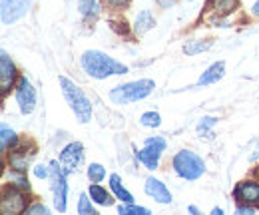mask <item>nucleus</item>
<instances>
[{"instance_id": "c85d7f7f", "label": "nucleus", "mask_w": 259, "mask_h": 215, "mask_svg": "<svg viewBox=\"0 0 259 215\" xmlns=\"http://www.w3.org/2000/svg\"><path fill=\"white\" fill-rule=\"evenodd\" d=\"M34 174H36V178H48L50 169H46L44 165H36V167H34Z\"/></svg>"}, {"instance_id": "f03ea898", "label": "nucleus", "mask_w": 259, "mask_h": 215, "mask_svg": "<svg viewBox=\"0 0 259 215\" xmlns=\"http://www.w3.org/2000/svg\"><path fill=\"white\" fill-rule=\"evenodd\" d=\"M60 86H62V94H64L66 102H68V106L74 110L76 118L82 123L90 122V118H92V104H90V100L84 96V92H82L72 80H68L66 76H60Z\"/></svg>"}, {"instance_id": "a211bd4d", "label": "nucleus", "mask_w": 259, "mask_h": 215, "mask_svg": "<svg viewBox=\"0 0 259 215\" xmlns=\"http://www.w3.org/2000/svg\"><path fill=\"white\" fill-rule=\"evenodd\" d=\"M211 46H213V40H203V42H199V40H188V42L184 44V52H186L188 56H194V54L209 50Z\"/></svg>"}, {"instance_id": "c756f323", "label": "nucleus", "mask_w": 259, "mask_h": 215, "mask_svg": "<svg viewBox=\"0 0 259 215\" xmlns=\"http://www.w3.org/2000/svg\"><path fill=\"white\" fill-rule=\"evenodd\" d=\"M178 0H158V4L160 6H163V8H169V6H174Z\"/></svg>"}, {"instance_id": "39448f33", "label": "nucleus", "mask_w": 259, "mask_h": 215, "mask_svg": "<svg viewBox=\"0 0 259 215\" xmlns=\"http://www.w3.org/2000/svg\"><path fill=\"white\" fill-rule=\"evenodd\" d=\"M66 174L58 161L50 163V180H52V193H54V205L58 211L66 209V195H68V184H66Z\"/></svg>"}, {"instance_id": "7c9ffc66", "label": "nucleus", "mask_w": 259, "mask_h": 215, "mask_svg": "<svg viewBox=\"0 0 259 215\" xmlns=\"http://www.w3.org/2000/svg\"><path fill=\"white\" fill-rule=\"evenodd\" d=\"M110 4H114V6H124V4H128L130 0H108Z\"/></svg>"}, {"instance_id": "cd10ccee", "label": "nucleus", "mask_w": 259, "mask_h": 215, "mask_svg": "<svg viewBox=\"0 0 259 215\" xmlns=\"http://www.w3.org/2000/svg\"><path fill=\"white\" fill-rule=\"evenodd\" d=\"M36 213H42V215H48V209L44 207V205H32V207H28L26 209V215H36Z\"/></svg>"}, {"instance_id": "f8f14e48", "label": "nucleus", "mask_w": 259, "mask_h": 215, "mask_svg": "<svg viewBox=\"0 0 259 215\" xmlns=\"http://www.w3.org/2000/svg\"><path fill=\"white\" fill-rule=\"evenodd\" d=\"M235 197L237 201L241 203H251V205H259V184H253V182H241L235 187Z\"/></svg>"}, {"instance_id": "f257e3e1", "label": "nucleus", "mask_w": 259, "mask_h": 215, "mask_svg": "<svg viewBox=\"0 0 259 215\" xmlns=\"http://www.w3.org/2000/svg\"><path fill=\"white\" fill-rule=\"evenodd\" d=\"M80 62H82L84 72L92 78H98V80H104V78H110V76H120V74L128 72V66L116 62L114 58H110V56H106L104 52H98V50L84 52Z\"/></svg>"}, {"instance_id": "423d86ee", "label": "nucleus", "mask_w": 259, "mask_h": 215, "mask_svg": "<svg viewBox=\"0 0 259 215\" xmlns=\"http://www.w3.org/2000/svg\"><path fill=\"white\" fill-rule=\"evenodd\" d=\"M163 150H165V140H163V138H158V136H156V138H148L144 150L138 152V159H140L148 169H156Z\"/></svg>"}, {"instance_id": "393cba45", "label": "nucleus", "mask_w": 259, "mask_h": 215, "mask_svg": "<svg viewBox=\"0 0 259 215\" xmlns=\"http://www.w3.org/2000/svg\"><path fill=\"white\" fill-rule=\"evenodd\" d=\"M122 215H148L150 211L146 209V207H138V205H132V203H128V205H120V209H118Z\"/></svg>"}, {"instance_id": "6e6552de", "label": "nucleus", "mask_w": 259, "mask_h": 215, "mask_svg": "<svg viewBox=\"0 0 259 215\" xmlns=\"http://www.w3.org/2000/svg\"><path fill=\"white\" fill-rule=\"evenodd\" d=\"M82 159H84V148H82V144L74 142V144L66 146L64 150H62L60 165H62V169H64L66 174H74L78 169V165L82 163Z\"/></svg>"}, {"instance_id": "4468645a", "label": "nucleus", "mask_w": 259, "mask_h": 215, "mask_svg": "<svg viewBox=\"0 0 259 215\" xmlns=\"http://www.w3.org/2000/svg\"><path fill=\"white\" fill-rule=\"evenodd\" d=\"M224 74H226V64H224V62H215L213 66H209V68L201 74V78L197 80V84H199V86L215 84L218 80H222V78H224Z\"/></svg>"}, {"instance_id": "a878e982", "label": "nucleus", "mask_w": 259, "mask_h": 215, "mask_svg": "<svg viewBox=\"0 0 259 215\" xmlns=\"http://www.w3.org/2000/svg\"><path fill=\"white\" fill-rule=\"evenodd\" d=\"M235 2H237V0H213L218 14H227V12L235 6Z\"/></svg>"}, {"instance_id": "aec40b11", "label": "nucleus", "mask_w": 259, "mask_h": 215, "mask_svg": "<svg viewBox=\"0 0 259 215\" xmlns=\"http://www.w3.org/2000/svg\"><path fill=\"white\" fill-rule=\"evenodd\" d=\"M16 144V134L10 130V127H6V125H2V130H0V150L2 152H6L10 146H14Z\"/></svg>"}, {"instance_id": "1a4fd4ad", "label": "nucleus", "mask_w": 259, "mask_h": 215, "mask_svg": "<svg viewBox=\"0 0 259 215\" xmlns=\"http://www.w3.org/2000/svg\"><path fill=\"white\" fill-rule=\"evenodd\" d=\"M32 0H2V22L12 24L20 16H24L30 8Z\"/></svg>"}, {"instance_id": "72a5a7b5", "label": "nucleus", "mask_w": 259, "mask_h": 215, "mask_svg": "<svg viewBox=\"0 0 259 215\" xmlns=\"http://www.w3.org/2000/svg\"><path fill=\"white\" fill-rule=\"evenodd\" d=\"M211 213H213V215H222V213H224V211H222V209H218V207H215V209H213V211H211Z\"/></svg>"}, {"instance_id": "9b49d317", "label": "nucleus", "mask_w": 259, "mask_h": 215, "mask_svg": "<svg viewBox=\"0 0 259 215\" xmlns=\"http://www.w3.org/2000/svg\"><path fill=\"white\" fill-rule=\"evenodd\" d=\"M14 80H16V68L10 60V56L2 50L0 52V90L2 94H6L12 88Z\"/></svg>"}, {"instance_id": "6ab92c4d", "label": "nucleus", "mask_w": 259, "mask_h": 215, "mask_svg": "<svg viewBox=\"0 0 259 215\" xmlns=\"http://www.w3.org/2000/svg\"><path fill=\"white\" fill-rule=\"evenodd\" d=\"M90 197L96 201V203H100V205H112L114 203V199L110 197V193L104 189V187H100V185H90Z\"/></svg>"}, {"instance_id": "7ed1b4c3", "label": "nucleus", "mask_w": 259, "mask_h": 215, "mask_svg": "<svg viewBox=\"0 0 259 215\" xmlns=\"http://www.w3.org/2000/svg\"><path fill=\"white\" fill-rule=\"evenodd\" d=\"M154 88H156L154 80H136V82L114 88L110 92V100L114 104H132V102H138V100H144L146 96H150L154 92Z\"/></svg>"}, {"instance_id": "ddd939ff", "label": "nucleus", "mask_w": 259, "mask_h": 215, "mask_svg": "<svg viewBox=\"0 0 259 215\" xmlns=\"http://www.w3.org/2000/svg\"><path fill=\"white\" fill-rule=\"evenodd\" d=\"M144 189H146V193H148L150 197H154L158 203H169V201H171L169 189L165 187V184H162V182L156 180V178H148Z\"/></svg>"}, {"instance_id": "b1692460", "label": "nucleus", "mask_w": 259, "mask_h": 215, "mask_svg": "<svg viewBox=\"0 0 259 215\" xmlns=\"http://www.w3.org/2000/svg\"><path fill=\"white\" fill-rule=\"evenodd\" d=\"M140 122L144 123V125H148V127H158L162 123V120H160V114L158 112H146Z\"/></svg>"}, {"instance_id": "2eb2a0df", "label": "nucleus", "mask_w": 259, "mask_h": 215, "mask_svg": "<svg viewBox=\"0 0 259 215\" xmlns=\"http://www.w3.org/2000/svg\"><path fill=\"white\" fill-rule=\"evenodd\" d=\"M154 24H156V20H154L152 12H150V10H142V12L136 16L134 30H136V34H138V36H142V34H146L150 28H154Z\"/></svg>"}, {"instance_id": "473e14b6", "label": "nucleus", "mask_w": 259, "mask_h": 215, "mask_svg": "<svg viewBox=\"0 0 259 215\" xmlns=\"http://www.w3.org/2000/svg\"><path fill=\"white\" fill-rule=\"evenodd\" d=\"M253 14H255V16H259V0L253 4Z\"/></svg>"}, {"instance_id": "2f4dec72", "label": "nucleus", "mask_w": 259, "mask_h": 215, "mask_svg": "<svg viewBox=\"0 0 259 215\" xmlns=\"http://www.w3.org/2000/svg\"><path fill=\"white\" fill-rule=\"evenodd\" d=\"M237 213H253V207H239V209H237Z\"/></svg>"}, {"instance_id": "f3484780", "label": "nucleus", "mask_w": 259, "mask_h": 215, "mask_svg": "<svg viewBox=\"0 0 259 215\" xmlns=\"http://www.w3.org/2000/svg\"><path fill=\"white\" fill-rule=\"evenodd\" d=\"M78 8H80L84 20H90V22H94L100 14V4L96 0H78Z\"/></svg>"}, {"instance_id": "20e7f679", "label": "nucleus", "mask_w": 259, "mask_h": 215, "mask_svg": "<svg viewBox=\"0 0 259 215\" xmlns=\"http://www.w3.org/2000/svg\"><path fill=\"white\" fill-rule=\"evenodd\" d=\"M174 169L184 180H197L205 174V163L195 152L182 150L174 157Z\"/></svg>"}, {"instance_id": "dca6fc26", "label": "nucleus", "mask_w": 259, "mask_h": 215, "mask_svg": "<svg viewBox=\"0 0 259 215\" xmlns=\"http://www.w3.org/2000/svg\"><path fill=\"white\" fill-rule=\"evenodd\" d=\"M110 187H112V191L116 193V197H118V199H122L124 203H134V197H132V193H130L128 189L122 185L120 176H116V174H112V176H110Z\"/></svg>"}, {"instance_id": "412c9836", "label": "nucleus", "mask_w": 259, "mask_h": 215, "mask_svg": "<svg viewBox=\"0 0 259 215\" xmlns=\"http://www.w3.org/2000/svg\"><path fill=\"white\" fill-rule=\"evenodd\" d=\"M28 161H30V155L22 154V152H14V154L10 155V165L16 171H24L26 165H28Z\"/></svg>"}, {"instance_id": "bb28decb", "label": "nucleus", "mask_w": 259, "mask_h": 215, "mask_svg": "<svg viewBox=\"0 0 259 215\" xmlns=\"http://www.w3.org/2000/svg\"><path fill=\"white\" fill-rule=\"evenodd\" d=\"M215 122H218L215 118H203L201 122L197 123V132H199V134H205V132H207L211 125H215Z\"/></svg>"}, {"instance_id": "4be33fe9", "label": "nucleus", "mask_w": 259, "mask_h": 215, "mask_svg": "<svg viewBox=\"0 0 259 215\" xmlns=\"http://www.w3.org/2000/svg\"><path fill=\"white\" fill-rule=\"evenodd\" d=\"M104 176H106V169H104L100 163H90V167H88V178H90L92 184H100V182L104 180Z\"/></svg>"}, {"instance_id": "9d476101", "label": "nucleus", "mask_w": 259, "mask_h": 215, "mask_svg": "<svg viewBox=\"0 0 259 215\" xmlns=\"http://www.w3.org/2000/svg\"><path fill=\"white\" fill-rule=\"evenodd\" d=\"M16 102H18L22 114H30L36 106V92L26 78H20V84L16 88Z\"/></svg>"}, {"instance_id": "0eeeda50", "label": "nucleus", "mask_w": 259, "mask_h": 215, "mask_svg": "<svg viewBox=\"0 0 259 215\" xmlns=\"http://www.w3.org/2000/svg\"><path fill=\"white\" fill-rule=\"evenodd\" d=\"M0 209H2L4 215L22 213V211H26V199H24V195L16 187H4Z\"/></svg>"}, {"instance_id": "5701e85b", "label": "nucleus", "mask_w": 259, "mask_h": 215, "mask_svg": "<svg viewBox=\"0 0 259 215\" xmlns=\"http://www.w3.org/2000/svg\"><path fill=\"white\" fill-rule=\"evenodd\" d=\"M78 213L80 215H96V209L92 207L88 195H80V201H78Z\"/></svg>"}]
</instances>
